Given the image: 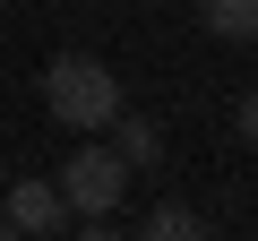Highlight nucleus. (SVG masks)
<instances>
[{
    "label": "nucleus",
    "instance_id": "7",
    "mask_svg": "<svg viewBox=\"0 0 258 241\" xmlns=\"http://www.w3.org/2000/svg\"><path fill=\"white\" fill-rule=\"evenodd\" d=\"M232 120H241V138L258 147V95H241V112H232Z\"/></svg>",
    "mask_w": 258,
    "mask_h": 241
},
{
    "label": "nucleus",
    "instance_id": "2",
    "mask_svg": "<svg viewBox=\"0 0 258 241\" xmlns=\"http://www.w3.org/2000/svg\"><path fill=\"white\" fill-rule=\"evenodd\" d=\"M60 207L69 215H120V198H129V164H120V147H78L69 164H60Z\"/></svg>",
    "mask_w": 258,
    "mask_h": 241
},
{
    "label": "nucleus",
    "instance_id": "1",
    "mask_svg": "<svg viewBox=\"0 0 258 241\" xmlns=\"http://www.w3.org/2000/svg\"><path fill=\"white\" fill-rule=\"evenodd\" d=\"M43 103H52L60 130H112L120 78H112L95 52H52V69H43Z\"/></svg>",
    "mask_w": 258,
    "mask_h": 241
},
{
    "label": "nucleus",
    "instance_id": "5",
    "mask_svg": "<svg viewBox=\"0 0 258 241\" xmlns=\"http://www.w3.org/2000/svg\"><path fill=\"white\" fill-rule=\"evenodd\" d=\"M138 241H207V215L189 207V198H164L155 215H147V232Z\"/></svg>",
    "mask_w": 258,
    "mask_h": 241
},
{
    "label": "nucleus",
    "instance_id": "8",
    "mask_svg": "<svg viewBox=\"0 0 258 241\" xmlns=\"http://www.w3.org/2000/svg\"><path fill=\"white\" fill-rule=\"evenodd\" d=\"M78 241H120V224H112V215H95V224H86Z\"/></svg>",
    "mask_w": 258,
    "mask_h": 241
},
{
    "label": "nucleus",
    "instance_id": "6",
    "mask_svg": "<svg viewBox=\"0 0 258 241\" xmlns=\"http://www.w3.org/2000/svg\"><path fill=\"white\" fill-rule=\"evenodd\" d=\"M112 130H120V164H129V172L164 164V138H155V120H138V112H112Z\"/></svg>",
    "mask_w": 258,
    "mask_h": 241
},
{
    "label": "nucleus",
    "instance_id": "3",
    "mask_svg": "<svg viewBox=\"0 0 258 241\" xmlns=\"http://www.w3.org/2000/svg\"><path fill=\"white\" fill-rule=\"evenodd\" d=\"M60 215H69V207H60L52 181H18V190H0V224H9L18 241H52Z\"/></svg>",
    "mask_w": 258,
    "mask_h": 241
},
{
    "label": "nucleus",
    "instance_id": "4",
    "mask_svg": "<svg viewBox=\"0 0 258 241\" xmlns=\"http://www.w3.org/2000/svg\"><path fill=\"white\" fill-rule=\"evenodd\" d=\"M215 43H258V0H198Z\"/></svg>",
    "mask_w": 258,
    "mask_h": 241
},
{
    "label": "nucleus",
    "instance_id": "9",
    "mask_svg": "<svg viewBox=\"0 0 258 241\" xmlns=\"http://www.w3.org/2000/svg\"><path fill=\"white\" fill-rule=\"evenodd\" d=\"M0 241H18V232H9V224H0Z\"/></svg>",
    "mask_w": 258,
    "mask_h": 241
}]
</instances>
